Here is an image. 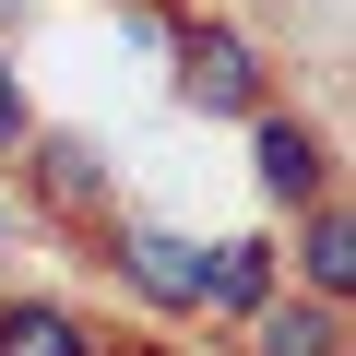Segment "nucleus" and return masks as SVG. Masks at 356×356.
I'll use <instances>...</instances> for the list:
<instances>
[{"label": "nucleus", "instance_id": "nucleus-4", "mask_svg": "<svg viewBox=\"0 0 356 356\" xmlns=\"http://www.w3.org/2000/svg\"><path fill=\"white\" fill-rule=\"evenodd\" d=\"M238 131H250V178H261V202H273V214H309V202L332 191V143H321V119L261 107V119H238Z\"/></svg>", "mask_w": 356, "mask_h": 356}, {"label": "nucleus", "instance_id": "nucleus-1", "mask_svg": "<svg viewBox=\"0 0 356 356\" xmlns=\"http://www.w3.org/2000/svg\"><path fill=\"white\" fill-rule=\"evenodd\" d=\"M166 83L191 95V119H261V107H273V60H261V36L226 24V13H178Z\"/></svg>", "mask_w": 356, "mask_h": 356}, {"label": "nucleus", "instance_id": "nucleus-3", "mask_svg": "<svg viewBox=\"0 0 356 356\" xmlns=\"http://www.w3.org/2000/svg\"><path fill=\"white\" fill-rule=\"evenodd\" d=\"M119 285L154 309V321H202V238H178V226H143V214H107L95 226Z\"/></svg>", "mask_w": 356, "mask_h": 356}, {"label": "nucleus", "instance_id": "nucleus-2", "mask_svg": "<svg viewBox=\"0 0 356 356\" xmlns=\"http://www.w3.org/2000/svg\"><path fill=\"white\" fill-rule=\"evenodd\" d=\"M13 166H24L36 214H48V226H72V238H95V226L119 214V166H107V143H95V131H48V119H36Z\"/></svg>", "mask_w": 356, "mask_h": 356}, {"label": "nucleus", "instance_id": "nucleus-9", "mask_svg": "<svg viewBox=\"0 0 356 356\" xmlns=\"http://www.w3.org/2000/svg\"><path fill=\"white\" fill-rule=\"evenodd\" d=\"M24 131H36V95H24V72H13V48H0V166L24 154Z\"/></svg>", "mask_w": 356, "mask_h": 356}, {"label": "nucleus", "instance_id": "nucleus-10", "mask_svg": "<svg viewBox=\"0 0 356 356\" xmlns=\"http://www.w3.org/2000/svg\"><path fill=\"white\" fill-rule=\"evenodd\" d=\"M95 356H166V344H95Z\"/></svg>", "mask_w": 356, "mask_h": 356}, {"label": "nucleus", "instance_id": "nucleus-8", "mask_svg": "<svg viewBox=\"0 0 356 356\" xmlns=\"http://www.w3.org/2000/svg\"><path fill=\"white\" fill-rule=\"evenodd\" d=\"M107 332L72 297H0V356H95Z\"/></svg>", "mask_w": 356, "mask_h": 356}, {"label": "nucleus", "instance_id": "nucleus-11", "mask_svg": "<svg viewBox=\"0 0 356 356\" xmlns=\"http://www.w3.org/2000/svg\"><path fill=\"white\" fill-rule=\"evenodd\" d=\"M0 238H13V214H0Z\"/></svg>", "mask_w": 356, "mask_h": 356}, {"label": "nucleus", "instance_id": "nucleus-6", "mask_svg": "<svg viewBox=\"0 0 356 356\" xmlns=\"http://www.w3.org/2000/svg\"><path fill=\"white\" fill-rule=\"evenodd\" d=\"M285 285V250L250 226V238H202V321H250L261 297Z\"/></svg>", "mask_w": 356, "mask_h": 356}, {"label": "nucleus", "instance_id": "nucleus-5", "mask_svg": "<svg viewBox=\"0 0 356 356\" xmlns=\"http://www.w3.org/2000/svg\"><path fill=\"white\" fill-rule=\"evenodd\" d=\"M285 285L297 297H356V214H344V191H321L309 214H297V250H285Z\"/></svg>", "mask_w": 356, "mask_h": 356}, {"label": "nucleus", "instance_id": "nucleus-7", "mask_svg": "<svg viewBox=\"0 0 356 356\" xmlns=\"http://www.w3.org/2000/svg\"><path fill=\"white\" fill-rule=\"evenodd\" d=\"M238 356H344V309H332V297L273 285V297L238 321Z\"/></svg>", "mask_w": 356, "mask_h": 356}]
</instances>
